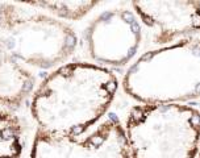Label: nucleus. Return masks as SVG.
<instances>
[{
	"mask_svg": "<svg viewBox=\"0 0 200 158\" xmlns=\"http://www.w3.org/2000/svg\"><path fill=\"white\" fill-rule=\"evenodd\" d=\"M76 45L74 29L63 21L21 3H0V104L20 106L38 74L62 66Z\"/></svg>",
	"mask_w": 200,
	"mask_h": 158,
	"instance_id": "obj_1",
	"label": "nucleus"
},
{
	"mask_svg": "<svg viewBox=\"0 0 200 158\" xmlns=\"http://www.w3.org/2000/svg\"><path fill=\"white\" fill-rule=\"evenodd\" d=\"M119 88L107 67L72 62L46 75L32 98L31 112L38 131L80 137L105 115Z\"/></svg>",
	"mask_w": 200,
	"mask_h": 158,
	"instance_id": "obj_2",
	"label": "nucleus"
},
{
	"mask_svg": "<svg viewBox=\"0 0 200 158\" xmlns=\"http://www.w3.org/2000/svg\"><path fill=\"white\" fill-rule=\"evenodd\" d=\"M124 91L141 104H184L200 98V38L140 55L126 70Z\"/></svg>",
	"mask_w": 200,
	"mask_h": 158,
	"instance_id": "obj_3",
	"label": "nucleus"
},
{
	"mask_svg": "<svg viewBox=\"0 0 200 158\" xmlns=\"http://www.w3.org/2000/svg\"><path fill=\"white\" fill-rule=\"evenodd\" d=\"M130 158H196L200 112L186 104H140L125 124Z\"/></svg>",
	"mask_w": 200,
	"mask_h": 158,
	"instance_id": "obj_4",
	"label": "nucleus"
},
{
	"mask_svg": "<svg viewBox=\"0 0 200 158\" xmlns=\"http://www.w3.org/2000/svg\"><path fill=\"white\" fill-rule=\"evenodd\" d=\"M141 42L138 17L128 9L105 11L86 29L88 55L103 67L125 66L137 54Z\"/></svg>",
	"mask_w": 200,
	"mask_h": 158,
	"instance_id": "obj_5",
	"label": "nucleus"
},
{
	"mask_svg": "<svg viewBox=\"0 0 200 158\" xmlns=\"http://www.w3.org/2000/svg\"><path fill=\"white\" fill-rule=\"evenodd\" d=\"M31 158H130L125 129L108 119L86 137L53 136L37 131Z\"/></svg>",
	"mask_w": 200,
	"mask_h": 158,
	"instance_id": "obj_6",
	"label": "nucleus"
},
{
	"mask_svg": "<svg viewBox=\"0 0 200 158\" xmlns=\"http://www.w3.org/2000/svg\"><path fill=\"white\" fill-rule=\"evenodd\" d=\"M132 7L158 48L200 33V1H133Z\"/></svg>",
	"mask_w": 200,
	"mask_h": 158,
	"instance_id": "obj_7",
	"label": "nucleus"
},
{
	"mask_svg": "<svg viewBox=\"0 0 200 158\" xmlns=\"http://www.w3.org/2000/svg\"><path fill=\"white\" fill-rule=\"evenodd\" d=\"M24 150V129L20 119L0 110V158H20Z\"/></svg>",
	"mask_w": 200,
	"mask_h": 158,
	"instance_id": "obj_8",
	"label": "nucleus"
},
{
	"mask_svg": "<svg viewBox=\"0 0 200 158\" xmlns=\"http://www.w3.org/2000/svg\"><path fill=\"white\" fill-rule=\"evenodd\" d=\"M23 4L31 8H40L55 15L64 20H80L87 13H90L95 7L99 5V1H88V0H59V1H24Z\"/></svg>",
	"mask_w": 200,
	"mask_h": 158,
	"instance_id": "obj_9",
	"label": "nucleus"
}]
</instances>
